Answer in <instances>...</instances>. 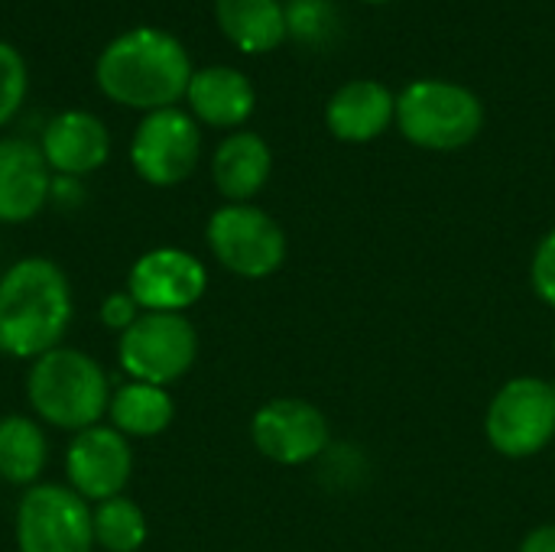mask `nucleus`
I'll use <instances>...</instances> for the list:
<instances>
[{
    "instance_id": "2eb2a0df",
    "label": "nucleus",
    "mask_w": 555,
    "mask_h": 552,
    "mask_svg": "<svg viewBox=\"0 0 555 552\" xmlns=\"http://www.w3.org/2000/svg\"><path fill=\"white\" fill-rule=\"evenodd\" d=\"M393 117H397V98L380 81H348L332 94L325 107L328 130L348 143H367L380 137Z\"/></svg>"
},
{
    "instance_id": "39448f33",
    "label": "nucleus",
    "mask_w": 555,
    "mask_h": 552,
    "mask_svg": "<svg viewBox=\"0 0 555 552\" xmlns=\"http://www.w3.org/2000/svg\"><path fill=\"white\" fill-rule=\"evenodd\" d=\"M195 358L198 332L182 312H140L117 342V364L140 384L169 387L192 371Z\"/></svg>"
},
{
    "instance_id": "f03ea898",
    "label": "nucleus",
    "mask_w": 555,
    "mask_h": 552,
    "mask_svg": "<svg viewBox=\"0 0 555 552\" xmlns=\"http://www.w3.org/2000/svg\"><path fill=\"white\" fill-rule=\"evenodd\" d=\"M72 286L49 257H23L0 277V351L36 361L59 348L72 325Z\"/></svg>"
},
{
    "instance_id": "f257e3e1",
    "label": "nucleus",
    "mask_w": 555,
    "mask_h": 552,
    "mask_svg": "<svg viewBox=\"0 0 555 552\" xmlns=\"http://www.w3.org/2000/svg\"><path fill=\"white\" fill-rule=\"evenodd\" d=\"M94 78L111 101L150 114L185 98L192 62L185 46L172 33L137 26L104 46Z\"/></svg>"
},
{
    "instance_id": "6e6552de",
    "label": "nucleus",
    "mask_w": 555,
    "mask_h": 552,
    "mask_svg": "<svg viewBox=\"0 0 555 552\" xmlns=\"http://www.w3.org/2000/svg\"><path fill=\"white\" fill-rule=\"evenodd\" d=\"M488 439L511 459L537 455L555 436V384L517 377L498 390L488 410Z\"/></svg>"
},
{
    "instance_id": "20e7f679",
    "label": "nucleus",
    "mask_w": 555,
    "mask_h": 552,
    "mask_svg": "<svg viewBox=\"0 0 555 552\" xmlns=\"http://www.w3.org/2000/svg\"><path fill=\"white\" fill-rule=\"evenodd\" d=\"M403 137L426 150H459L472 143L485 124L481 101L452 81H413L397 101Z\"/></svg>"
},
{
    "instance_id": "dca6fc26",
    "label": "nucleus",
    "mask_w": 555,
    "mask_h": 552,
    "mask_svg": "<svg viewBox=\"0 0 555 552\" xmlns=\"http://www.w3.org/2000/svg\"><path fill=\"white\" fill-rule=\"evenodd\" d=\"M192 114L211 127H237L254 111V85L247 75L228 65H211L202 72H192L189 91H185Z\"/></svg>"
},
{
    "instance_id": "412c9836",
    "label": "nucleus",
    "mask_w": 555,
    "mask_h": 552,
    "mask_svg": "<svg viewBox=\"0 0 555 552\" xmlns=\"http://www.w3.org/2000/svg\"><path fill=\"white\" fill-rule=\"evenodd\" d=\"M94 547L104 552H140L146 543V517L130 498H111L91 508Z\"/></svg>"
},
{
    "instance_id": "a878e982",
    "label": "nucleus",
    "mask_w": 555,
    "mask_h": 552,
    "mask_svg": "<svg viewBox=\"0 0 555 552\" xmlns=\"http://www.w3.org/2000/svg\"><path fill=\"white\" fill-rule=\"evenodd\" d=\"M367 3H387V0H367Z\"/></svg>"
},
{
    "instance_id": "f8f14e48",
    "label": "nucleus",
    "mask_w": 555,
    "mask_h": 552,
    "mask_svg": "<svg viewBox=\"0 0 555 552\" xmlns=\"http://www.w3.org/2000/svg\"><path fill=\"white\" fill-rule=\"evenodd\" d=\"M250 439L260 455L276 465H306L328 446V423L322 410L306 400L280 397L263 403L250 420Z\"/></svg>"
},
{
    "instance_id": "b1692460",
    "label": "nucleus",
    "mask_w": 555,
    "mask_h": 552,
    "mask_svg": "<svg viewBox=\"0 0 555 552\" xmlns=\"http://www.w3.org/2000/svg\"><path fill=\"white\" fill-rule=\"evenodd\" d=\"M140 312L143 309L137 306V299L127 290H117V293L104 296V303H101V322L114 332H127L140 319Z\"/></svg>"
},
{
    "instance_id": "393cba45",
    "label": "nucleus",
    "mask_w": 555,
    "mask_h": 552,
    "mask_svg": "<svg viewBox=\"0 0 555 552\" xmlns=\"http://www.w3.org/2000/svg\"><path fill=\"white\" fill-rule=\"evenodd\" d=\"M520 552H555V524L537 527V530L524 540Z\"/></svg>"
},
{
    "instance_id": "0eeeda50",
    "label": "nucleus",
    "mask_w": 555,
    "mask_h": 552,
    "mask_svg": "<svg viewBox=\"0 0 555 552\" xmlns=\"http://www.w3.org/2000/svg\"><path fill=\"white\" fill-rule=\"evenodd\" d=\"M208 247L218 264L237 277L260 280L283 267L286 234L283 228L254 205H224L208 218Z\"/></svg>"
},
{
    "instance_id": "1a4fd4ad",
    "label": "nucleus",
    "mask_w": 555,
    "mask_h": 552,
    "mask_svg": "<svg viewBox=\"0 0 555 552\" xmlns=\"http://www.w3.org/2000/svg\"><path fill=\"white\" fill-rule=\"evenodd\" d=\"M198 153H202L198 124L179 107L150 111L137 124L130 140V163L137 176L159 189L185 182L198 163Z\"/></svg>"
},
{
    "instance_id": "aec40b11",
    "label": "nucleus",
    "mask_w": 555,
    "mask_h": 552,
    "mask_svg": "<svg viewBox=\"0 0 555 552\" xmlns=\"http://www.w3.org/2000/svg\"><path fill=\"white\" fill-rule=\"evenodd\" d=\"M49 462V439L29 416L10 413L0 420V478L20 488H33Z\"/></svg>"
},
{
    "instance_id": "6ab92c4d",
    "label": "nucleus",
    "mask_w": 555,
    "mask_h": 552,
    "mask_svg": "<svg viewBox=\"0 0 555 552\" xmlns=\"http://www.w3.org/2000/svg\"><path fill=\"white\" fill-rule=\"evenodd\" d=\"M218 26L241 52H270L286 36V10L276 0H218Z\"/></svg>"
},
{
    "instance_id": "a211bd4d",
    "label": "nucleus",
    "mask_w": 555,
    "mask_h": 552,
    "mask_svg": "<svg viewBox=\"0 0 555 552\" xmlns=\"http://www.w3.org/2000/svg\"><path fill=\"white\" fill-rule=\"evenodd\" d=\"M111 426L127 439H153L169 429L176 416V400L166 387L130 381L111 394L107 403Z\"/></svg>"
},
{
    "instance_id": "9d476101",
    "label": "nucleus",
    "mask_w": 555,
    "mask_h": 552,
    "mask_svg": "<svg viewBox=\"0 0 555 552\" xmlns=\"http://www.w3.org/2000/svg\"><path fill=\"white\" fill-rule=\"evenodd\" d=\"M208 290L205 264L179 247H153L127 273V293L143 312H185Z\"/></svg>"
},
{
    "instance_id": "4468645a",
    "label": "nucleus",
    "mask_w": 555,
    "mask_h": 552,
    "mask_svg": "<svg viewBox=\"0 0 555 552\" xmlns=\"http://www.w3.org/2000/svg\"><path fill=\"white\" fill-rule=\"evenodd\" d=\"M49 169L62 176H88L111 156V133L91 111H62L49 120L39 143Z\"/></svg>"
},
{
    "instance_id": "4be33fe9",
    "label": "nucleus",
    "mask_w": 555,
    "mask_h": 552,
    "mask_svg": "<svg viewBox=\"0 0 555 552\" xmlns=\"http://www.w3.org/2000/svg\"><path fill=\"white\" fill-rule=\"evenodd\" d=\"M26 98V62L23 55L0 39V127L20 111Z\"/></svg>"
},
{
    "instance_id": "9b49d317",
    "label": "nucleus",
    "mask_w": 555,
    "mask_h": 552,
    "mask_svg": "<svg viewBox=\"0 0 555 552\" xmlns=\"http://www.w3.org/2000/svg\"><path fill=\"white\" fill-rule=\"evenodd\" d=\"M133 472L130 439L120 436L114 426H91L75 433L65 449V478L75 495L88 504H101L120 498Z\"/></svg>"
},
{
    "instance_id": "ddd939ff",
    "label": "nucleus",
    "mask_w": 555,
    "mask_h": 552,
    "mask_svg": "<svg viewBox=\"0 0 555 552\" xmlns=\"http://www.w3.org/2000/svg\"><path fill=\"white\" fill-rule=\"evenodd\" d=\"M52 192L49 163L29 140H0V221L23 224L36 218Z\"/></svg>"
},
{
    "instance_id": "423d86ee",
    "label": "nucleus",
    "mask_w": 555,
    "mask_h": 552,
    "mask_svg": "<svg viewBox=\"0 0 555 552\" xmlns=\"http://www.w3.org/2000/svg\"><path fill=\"white\" fill-rule=\"evenodd\" d=\"M20 552H91V504L68 485H33L16 508Z\"/></svg>"
},
{
    "instance_id": "f3484780",
    "label": "nucleus",
    "mask_w": 555,
    "mask_h": 552,
    "mask_svg": "<svg viewBox=\"0 0 555 552\" xmlns=\"http://www.w3.org/2000/svg\"><path fill=\"white\" fill-rule=\"evenodd\" d=\"M270 146L263 143V137L257 133H231L211 159V176L215 185L224 198H231L234 205H247V198H254L267 179H270Z\"/></svg>"
},
{
    "instance_id": "7ed1b4c3",
    "label": "nucleus",
    "mask_w": 555,
    "mask_h": 552,
    "mask_svg": "<svg viewBox=\"0 0 555 552\" xmlns=\"http://www.w3.org/2000/svg\"><path fill=\"white\" fill-rule=\"evenodd\" d=\"M111 384L104 368L78 348H52L33 361L26 374V397L33 413L68 433H81L101 423L111 403Z\"/></svg>"
},
{
    "instance_id": "5701e85b",
    "label": "nucleus",
    "mask_w": 555,
    "mask_h": 552,
    "mask_svg": "<svg viewBox=\"0 0 555 552\" xmlns=\"http://www.w3.org/2000/svg\"><path fill=\"white\" fill-rule=\"evenodd\" d=\"M530 277H533V290L555 309V231H550L540 241L533 267H530Z\"/></svg>"
}]
</instances>
